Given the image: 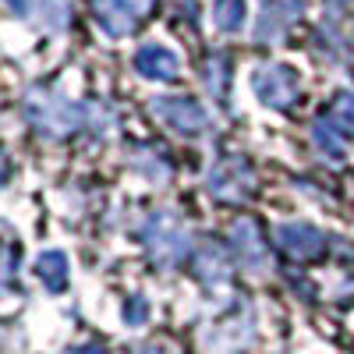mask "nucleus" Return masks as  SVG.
Returning <instances> with one entry per match:
<instances>
[{"instance_id":"20","label":"nucleus","mask_w":354,"mask_h":354,"mask_svg":"<svg viewBox=\"0 0 354 354\" xmlns=\"http://www.w3.org/2000/svg\"><path fill=\"white\" fill-rule=\"evenodd\" d=\"M128 326H142L145 319H149V301L142 298V294H131V298L124 301V315H121Z\"/></svg>"},{"instance_id":"13","label":"nucleus","mask_w":354,"mask_h":354,"mask_svg":"<svg viewBox=\"0 0 354 354\" xmlns=\"http://www.w3.org/2000/svg\"><path fill=\"white\" fill-rule=\"evenodd\" d=\"M128 163H131V170L145 174V177H149V181H156V185H163L167 177H170V163H167V156L156 153L153 145H138V149H131Z\"/></svg>"},{"instance_id":"19","label":"nucleus","mask_w":354,"mask_h":354,"mask_svg":"<svg viewBox=\"0 0 354 354\" xmlns=\"http://www.w3.org/2000/svg\"><path fill=\"white\" fill-rule=\"evenodd\" d=\"M330 121L340 128V135L351 142L354 138V93H340L333 100V110H330Z\"/></svg>"},{"instance_id":"6","label":"nucleus","mask_w":354,"mask_h":354,"mask_svg":"<svg viewBox=\"0 0 354 354\" xmlns=\"http://www.w3.org/2000/svg\"><path fill=\"white\" fill-rule=\"evenodd\" d=\"M277 245L290 255V259H319L326 248V234L312 223H280L277 227Z\"/></svg>"},{"instance_id":"2","label":"nucleus","mask_w":354,"mask_h":354,"mask_svg":"<svg viewBox=\"0 0 354 354\" xmlns=\"http://www.w3.org/2000/svg\"><path fill=\"white\" fill-rule=\"evenodd\" d=\"M138 238L160 270H174V266H181L192 255V234L167 213H153L138 230Z\"/></svg>"},{"instance_id":"10","label":"nucleus","mask_w":354,"mask_h":354,"mask_svg":"<svg viewBox=\"0 0 354 354\" xmlns=\"http://www.w3.org/2000/svg\"><path fill=\"white\" fill-rule=\"evenodd\" d=\"M36 277H39V283L50 294H64L68 283H71V262H68V255L61 248H46L36 259Z\"/></svg>"},{"instance_id":"25","label":"nucleus","mask_w":354,"mask_h":354,"mask_svg":"<svg viewBox=\"0 0 354 354\" xmlns=\"http://www.w3.org/2000/svg\"><path fill=\"white\" fill-rule=\"evenodd\" d=\"M4 177H8V167H4V160H0V185H4Z\"/></svg>"},{"instance_id":"17","label":"nucleus","mask_w":354,"mask_h":354,"mask_svg":"<svg viewBox=\"0 0 354 354\" xmlns=\"http://www.w3.org/2000/svg\"><path fill=\"white\" fill-rule=\"evenodd\" d=\"M245 11H248L245 0H216L213 4V25L220 28V32H241Z\"/></svg>"},{"instance_id":"24","label":"nucleus","mask_w":354,"mask_h":354,"mask_svg":"<svg viewBox=\"0 0 354 354\" xmlns=\"http://www.w3.org/2000/svg\"><path fill=\"white\" fill-rule=\"evenodd\" d=\"M135 354H163V351H160V347H138Z\"/></svg>"},{"instance_id":"9","label":"nucleus","mask_w":354,"mask_h":354,"mask_svg":"<svg viewBox=\"0 0 354 354\" xmlns=\"http://www.w3.org/2000/svg\"><path fill=\"white\" fill-rule=\"evenodd\" d=\"M298 15H301V4H294V0H266L259 18H255V39L259 43H277Z\"/></svg>"},{"instance_id":"3","label":"nucleus","mask_w":354,"mask_h":354,"mask_svg":"<svg viewBox=\"0 0 354 354\" xmlns=\"http://www.w3.org/2000/svg\"><path fill=\"white\" fill-rule=\"evenodd\" d=\"M248 85L266 110H290L301 96V78L287 64H259L248 75Z\"/></svg>"},{"instance_id":"12","label":"nucleus","mask_w":354,"mask_h":354,"mask_svg":"<svg viewBox=\"0 0 354 354\" xmlns=\"http://www.w3.org/2000/svg\"><path fill=\"white\" fill-rule=\"evenodd\" d=\"M192 255H195V277H198L202 287L213 290V287H223L227 283V259H223V252L216 245H202Z\"/></svg>"},{"instance_id":"1","label":"nucleus","mask_w":354,"mask_h":354,"mask_svg":"<svg viewBox=\"0 0 354 354\" xmlns=\"http://www.w3.org/2000/svg\"><path fill=\"white\" fill-rule=\"evenodd\" d=\"M25 117L46 138H64L85 128V106L71 103L68 96L53 93V88H32L25 96Z\"/></svg>"},{"instance_id":"15","label":"nucleus","mask_w":354,"mask_h":354,"mask_svg":"<svg viewBox=\"0 0 354 354\" xmlns=\"http://www.w3.org/2000/svg\"><path fill=\"white\" fill-rule=\"evenodd\" d=\"M32 11H36L43 28L64 32V25L71 21V0H32Z\"/></svg>"},{"instance_id":"8","label":"nucleus","mask_w":354,"mask_h":354,"mask_svg":"<svg viewBox=\"0 0 354 354\" xmlns=\"http://www.w3.org/2000/svg\"><path fill=\"white\" fill-rule=\"evenodd\" d=\"M135 71L145 78V82H174L181 64H177V57L170 46L163 43H145L135 50Z\"/></svg>"},{"instance_id":"18","label":"nucleus","mask_w":354,"mask_h":354,"mask_svg":"<svg viewBox=\"0 0 354 354\" xmlns=\"http://www.w3.org/2000/svg\"><path fill=\"white\" fill-rule=\"evenodd\" d=\"M205 88H209V96L216 103H227V96H230V64H227V57H213V61L205 64Z\"/></svg>"},{"instance_id":"5","label":"nucleus","mask_w":354,"mask_h":354,"mask_svg":"<svg viewBox=\"0 0 354 354\" xmlns=\"http://www.w3.org/2000/svg\"><path fill=\"white\" fill-rule=\"evenodd\" d=\"M205 188H209V195L220 198V202H241L255 188V174L238 156H234V160H220V163H213L209 177H205Z\"/></svg>"},{"instance_id":"21","label":"nucleus","mask_w":354,"mask_h":354,"mask_svg":"<svg viewBox=\"0 0 354 354\" xmlns=\"http://www.w3.org/2000/svg\"><path fill=\"white\" fill-rule=\"evenodd\" d=\"M113 4H121L124 11H131V15L138 18V15H142L145 8H149V0H113Z\"/></svg>"},{"instance_id":"22","label":"nucleus","mask_w":354,"mask_h":354,"mask_svg":"<svg viewBox=\"0 0 354 354\" xmlns=\"http://www.w3.org/2000/svg\"><path fill=\"white\" fill-rule=\"evenodd\" d=\"M64 354H110V351L100 347V344H82V347H71V351H64Z\"/></svg>"},{"instance_id":"7","label":"nucleus","mask_w":354,"mask_h":354,"mask_svg":"<svg viewBox=\"0 0 354 354\" xmlns=\"http://www.w3.org/2000/svg\"><path fill=\"white\" fill-rule=\"evenodd\" d=\"M230 245H234V255H238L241 270L248 273H266L270 266V255H266V245H262V234L252 220H238L230 227Z\"/></svg>"},{"instance_id":"23","label":"nucleus","mask_w":354,"mask_h":354,"mask_svg":"<svg viewBox=\"0 0 354 354\" xmlns=\"http://www.w3.org/2000/svg\"><path fill=\"white\" fill-rule=\"evenodd\" d=\"M4 4H8V8H11L15 15H21V18L28 15V0H4Z\"/></svg>"},{"instance_id":"14","label":"nucleus","mask_w":354,"mask_h":354,"mask_svg":"<svg viewBox=\"0 0 354 354\" xmlns=\"http://www.w3.org/2000/svg\"><path fill=\"white\" fill-rule=\"evenodd\" d=\"M312 142L319 145V153H326L330 160H340L347 153V138L340 135V128L330 121V117H319L312 124Z\"/></svg>"},{"instance_id":"4","label":"nucleus","mask_w":354,"mask_h":354,"mask_svg":"<svg viewBox=\"0 0 354 354\" xmlns=\"http://www.w3.org/2000/svg\"><path fill=\"white\" fill-rule=\"evenodd\" d=\"M149 106L177 135H202L209 128V113H205V106H198V100H192V96H156Z\"/></svg>"},{"instance_id":"26","label":"nucleus","mask_w":354,"mask_h":354,"mask_svg":"<svg viewBox=\"0 0 354 354\" xmlns=\"http://www.w3.org/2000/svg\"><path fill=\"white\" fill-rule=\"evenodd\" d=\"M337 4H340V0H337Z\"/></svg>"},{"instance_id":"16","label":"nucleus","mask_w":354,"mask_h":354,"mask_svg":"<svg viewBox=\"0 0 354 354\" xmlns=\"http://www.w3.org/2000/svg\"><path fill=\"white\" fill-rule=\"evenodd\" d=\"M18 270H21V245L0 241V294L18 290Z\"/></svg>"},{"instance_id":"11","label":"nucleus","mask_w":354,"mask_h":354,"mask_svg":"<svg viewBox=\"0 0 354 354\" xmlns=\"http://www.w3.org/2000/svg\"><path fill=\"white\" fill-rule=\"evenodd\" d=\"M93 15H96V25L110 39H124L138 21L131 11H124L121 4H113V0H93Z\"/></svg>"}]
</instances>
